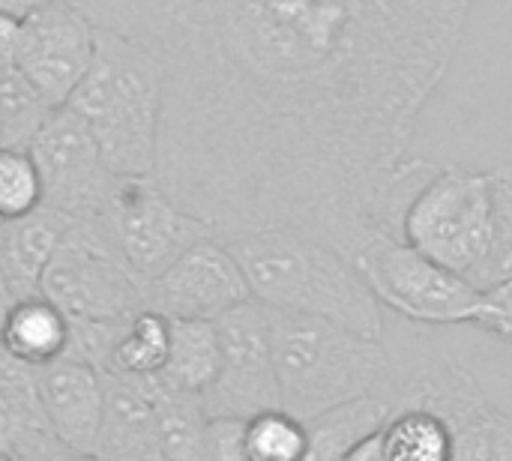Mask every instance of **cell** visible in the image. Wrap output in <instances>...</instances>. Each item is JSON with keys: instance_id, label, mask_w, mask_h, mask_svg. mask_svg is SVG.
I'll use <instances>...</instances> for the list:
<instances>
[{"instance_id": "1", "label": "cell", "mask_w": 512, "mask_h": 461, "mask_svg": "<svg viewBox=\"0 0 512 461\" xmlns=\"http://www.w3.org/2000/svg\"><path fill=\"white\" fill-rule=\"evenodd\" d=\"M165 72L153 177L216 240L390 231L417 123L474 0H69Z\"/></svg>"}, {"instance_id": "2", "label": "cell", "mask_w": 512, "mask_h": 461, "mask_svg": "<svg viewBox=\"0 0 512 461\" xmlns=\"http://www.w3.org/2000/svg\"><path fill=\"white\" fill-rule=\"evenodd\" d=\"M240 264L252 300L342 324L369 339L384 336L381 303L354 261L294 228H267L222 240Z\"/></svg>"}, {"instance_id": "3", "label": "cell", "mask_w": 512, "mask_h": 461, "mask_svg": "<svg viewBox=\"0 0 512 461\" xmlns=\"http://www.w3.org/2000/svg\"><path fill=\"white\" fill-rule=\"evenodd\" d=\"M117 177H153L165 111L162 63L138 42L96 27V54L69 96Z\"/></svg>"}, {"instance_id": "4", "label": "cell", "mask_w": 512, "mask_h": 461, "mask_svg": "<svg viewBox=\"0 0 512 461\" xmlns=\"http://www.w3.org/2000/svg\"><path fill=\"white\" fill-rule=\"evenodd\" d=\"M267 309V306H264ZM282 411L309 423L375 396L390 378V351L342 324L267 309Z\"/></svg>"}, {"instance_id": "5", "label": "cell", "mask_w": 512, "mask_h": 461, "mask_svg": "<svg viewBox=\"0 0 512 461\" xmlns=\"http://www.w3.org/2000/svg\"><path fill=\"white\" fill-rule=\"evenodd\" d=\"M396 231L405 243L468 279L495 234V171L435 162L405 201Z\"/></svg>"}, {"instance_id": "6", "label": "cell", "mask_w": 512, "mask_h": 461, "mask_svg": "<svg viewBox=\"0 0 512 461\" xmlns=\"http://www.w3.org/2000/svg\"><path fill=\"white\" fill-rule=\"evenodd\" d=\"M45 294L69 324L123 327L144 309V282L123 264L105 225L69 222L42 273Z\"/></svg>"}, {"instance_id": "7", "label": "cell", "mask_w": 512, "mask_h": 461, "mask_svg": "<svg viewBox=\"0 0 512 461\" xmlns=\"http://www.w3.org/2000/svg\"><path fill=\"white\" fill-rule=\"evenodd\" d=\"M381 306L411 324L459 327L474 324L483 294L459 273L432 261L393 231H372L351 258Z\"/></svg>"}, {"instance_id": "8", "label": "cell", "mask_w": 512, "mask_h": 461, "mask_svg": "<svg viewBox=\"0 0 512 461\" xmlns=\"http://www.w3.org/2000/svg\"><path fill=\"white\" fill-rule=\"evenodd\" d=\"M27 153L39 174L42 207L66 222L105 225L117 174L108 168L96 138L72 108H57Z\"/></svg>"}, {"instance_id": "9", "label": "cell", "mask_w": 512, "mask_h": 461, "mask_svg": "<svg viewBox=\"0 0 512 461\" xmlns=\"http://www.w3.org/2000/svg\"><path fill=\"white\" fill-rule=\"evenodd\" d=\"M105 228L123 264L141 282L156 279L186 249L213 237L204 222L168 198L156 177H117Z\"/></svg>"}, {"instance_id": "10", "label": "cell", "mask_w": 512, "mask_h": 461, "mask_svg": "<svg viewBox=\"0 0 512 461\" xmlns=\"http://www.w3.org/2000/svg\"><path fill=\"white\" fill-rule=\"evenodd\" d=\"M219 336V372L198 399L207 420H249L282 408L270 318L258 300H249L213 321Z\"/></svg>"}, {"instance_id": "11", "label": "cell", "mask_w": 512, "mask_h": 461, "mask_svg": "<svg viewBox=\"0 0 512 461\" xmlns=\"http://www.w3.org/2000/svg\"><path fill=\"white\" fill-rule=\"evenodd\" d=\"M96 54V24L69 0H42L21 15L15 66L54 105L63 108Z\"/></svg>"}, {"instance_id": "12", "label": "cell", "mask_w": 512, "mask_h": 461, "mask_svg": "<svg viewBox=\"0 0 512 461\" xmlns=\"http://www.w3.org/2000/svg\"><path fill=\"white\" fill-rule=\"evenodd\" d=\"M252 300L249 282L216 237L186 249L165 273L144 282V309L168 321H216Z\"/></svg>"}, {"instance_id": "13", "label": "cell", "mask_w": 512, "mask_h": 461, "mask_svg": "<svg viewBox=\"0 0 512 461\" xmlns=\"http://www.w3.org/2000/svg\"><path fill=\"white\" fill-rule=\"evenodd\" d=\"M390 408H423L441 417L453 435V461H489L495 405L465 366L453 360L417 363L399 381Z\"/></svg>"}, {"instance_id": "14", "label": "cell", "mask_w": 512, "mask_h": 461, "mask_svg": "<svg viewBox=\"0 0 512 461\" xmlns=\"http://www.w3.org/2000/svg\"><path fill=\"white\" fill-rule=\"evenodd\" d=\"M42 408L57 444L75 456L93 459L105 414L102 372L78 357H60L39 369Z\"/></svg>"}, {"instance_id": "15", "label": "cell", "mask_w": 512, "mask_h": 461, "mask_svg": "<svg viewBox=\"0 0 512 461\" xmlns=\"http://www.w3.org/2000/svg\"><path fill=\"white\" fill-rule=\"evenodd\" d=\"M105 414L96 438V461H165L159 441L156 405L150 399V378L105 375Z\"/></svg>"}, {"instance_id": "16", "label": "cell", "mask_w": 512, "mask_h": 461, "mask_svg": "<svg viewBox=\"0 0 512 461\" xmlns=\"http://www.w3.org/2000/svg\"><path fill=\"white\" fill-rule=\"evenodd\" d=\"M66 219L51 213L48 207H36L21 219L3 222L0 231V276L6 279L15 300L39 294L42 273L54 258L63 234Z\"/></svg>"}, {"instance_id": "17", "label": "cell", "mask_w": 512, "mask_h": 461, "mask_svg": "<svg viewBox=\"0 0 512 461\" xmlns=\"http://www.w3.org/2000/svg\"><path fill=\"white\" fill-rule=\"evenodd\" d=\"M0 345L12 357L42 369L60 357H69L72 324L45 294H30L9 306L0 327Z\"/></svg>"}, {"instance_id": "18", "label": "cell", "mask_w": 512, "mask_h": 461, "mask_svg": "<svg viewBox=\"0 0 512 461\" xmlns=\"http://www.w3.org/2000/svg\"><path fill=\"white\" fill-rule=\"evenodd\" d=\"M219 372V336L213 321H171V348L159 384L171 393L201 399Z\"/></svg>"}, {"instance_id": "19", "label": "cell", "mask_w": 512, "mask_h": 461, "mask_svg": "<svg viewBox=\"0 0 512 461\" xmlns=\"http://www.w3.org/2000/svg\"><path fill=\"white\" fill-rule=\"evenodd\" d=\"M390 417L387 399L369 396L309 420V447L300 461H342L354 444L378 432Z\"/></svg>"}, {"instance_id": "20", "label": "cell", "mask_w": 512, "mask_h": 461, "mask_svg": "<svg viewBox=\"0 0 512 461\" xmlns=\"http://www.w3.org/2000/svg\"><path fill=\"white\" fill-rule=\"evenodd\" d=\"M378 438L387 461H453L447 423L423 408H390Z\"/></svg>"}, {"instance_id": "21", "label": "cell", "mask_w": 512, "mask_h": 461, "mask_svg": "<svg viewBox=\"0 0 512 461\" xmlns=\"http://www.w3.org/2000/svg\"><path fill=\"white\" fill-rule=\"evenodd\" d=\"M168 348H171V321L153 309H141L123 327L102 372L120 378H156L168 363Z\"/></svg>"}, {"instance_id": "22", "label": "cell", "mask_w": 512, "mask_h": 461, "mask_svg": "<svg viewBox=\"0 0 512 461\" xmlns=\"http://www.w3.org/2000/svg\"><path fill=\"white\" fill-rule=\"evenodd\" d=\"M147 387H150V399H153V405H156L162 459L204 461L207 414L201 411V402L192 399V396L171 393L168 387L159 384V378H150Z\"/></svg>"}, {"instance_id": "23", "label": "cell", "mask_w": 512, "mask_h": 461, "mask_svg": "<svg viewBox=\"0 0 512 461\" xmlns=\"http://www.w3.org/2000/svg\"><path fill=\"white\" fill-rule=\"evenodd\" d=\"M54 111L15 63H0V150H27Z\"/></svg>"}, {"instance_id": "24", "label": "cell", "mask_w": 512, "mask_h": 461, "mask_svg": "<svg viewBox=\"0 0 512 461\" xmlns=\"http://www.w3.org/2000/svg\"><path fill=\"white\" fill-rule=\"evenodd\" d=\"M0 411L24 441L54 438L42 408L39 369L12 357L3 345H0Z\"/></svg>"}, {"instance_id": "25", "label": "cell", "mask_w": 512, "mask_h": 461, "mask_svg": "<svg viewBox=\"0 0 512 461\" xmlns=\"http://www.w3.org/2000/svg\"><path fill=\"white\" fill-rule=\"evenodd\" d=\"M243 447L252 461H300L309 447V426L282 408L243 420Z\"/></svg>"}, {"instance_id": "26", "label": "cell", "mask_w": 512, "mask_h": 461, "mask_svg": "<svg viewBox=\"0 0 512 461\" xmlns=\"http://www.w3.org/2000/svg\"><path fill=\"white\" fill-rule=\"evenodd\" d=\"M512 276V165L495 168V234L489 243L486 258L468 276L480 294L492 291L495 285L507 282Z\"/></svg>"}, {"instance_id": "27", "label": "cell", "mask_w": 512, "mask_h": 461, "mask_svg": "<svg viewBox=\"0 0 512 461\" xmlns=\"http://www.w3.org/2000/svg\"><path fill=\"white\" fill-rule=\"evenodd\" d=\"M42 207L39 174L27 150H0V219H21Z\"/></svg>"}, {"instance_id": "28", "label": "cell", "mask_w": 512, "mask_h": 461, "mask_svg": "<svg viewBox=\"0 0 512 461\" xmlns=\"http://www.w3.org/2000/svg\"><path fill=\"white\" fill-rule=\"evenodd\" d=\"M474 327H480L483 333H489L504 345H512V276L483 294Z\"/></svg>"}, {"instance_id": "29", "label": "cell", "mask_w": 512, "mask_h": 461, "mask_svg": "<svg viewBox=\"0 0 512 461\" xmlns=\"http://www.w3.org/2000/svg\"><path fill=\"white\" fill-rule=\"evenodd\" d=\"M204 461H252L243 447V420H207Z\"/></svg>"}, {"instance_id": "30", "label": "cell", "mask_w": 512, "mask_h": 461, "mask_svg": "<svg viewBox=\"0 0 512 461\" xmlns=\"http://www.w3.org/2000/svg\"><path fill=\"white\" fill-rule=\"evenodd\" d=\"M489 461H512V414L501 408H495V417H492Z\"/></svg>"}, {"instance_id": "31", "label": "cell", "mask_w": 512, "mask_h": 461, "mask_svg": "<svg viewBox=\"0 0 512 461\" xmlns=\"http://www.w3.org/2000/svg\"><path fill=\"white\" fill-rule=\"evenodd\" d=\"M18 30H21V15L0 12V63H12L15 60Z\"/></svg>"}, {"instance_id": "32", "label": "cell", "mask_w": 512, "mask_h": 461, "mask_svg": "<svg viewBox=\"0 0 512 461\" xmlns=\"http://www.w3.org/2000/svg\"><path fill=\"white\" fill-rule=\"evenodd\" d=\"M342 461H387L384 459V450H381L378 432H372L369 438H363L360 444H354V447L348 450V456Z\"/></svg>"}, {"instance_id": "33", "label": "cell", "mask_w": 512, "mask_h": 461, "mask_svg": "<svg viewBox=\"0 0 512 461\" xmlns=\"http://www.w3.org/2000/svg\"><path fill=\"white\" fill-rule=\"evenodd\" d=\"M15 303V297H12V291H9V285H6V279L0 276V327H3V321H6V312H9V306Z\"/></svg>"}, {"instance_id": "34", "label": "cell", "mask_w": 512, "mask_h": 461, "mask_svg": "<svg viewBox=\"0 0 512 461\" xmlns=\"http://www.w3.org/2000/svg\"><path fill=\"white\" fill-rule=\"evenodd\" d=\"M54 461H96V459H87V456H75V453H63L60 459Z\"/></svg>"}, {"instance_id": "35", "label": "cell", "mask_w": 512, "mask_h": 461, "mask_svg": "<svg viewBox=\"0 0 512 461\" xmlns=\"http://www.w3.org/2000/svg\"><path fill=\"white\" fill-rule=\"evenodd\" d=\"M0 461H18V459H15V456H12L9 450H3V447H0Z\"/></svg>"}, {"instance_id": "36", "label": "cell", "mask_w": 512, "mask_h": 461, "mask_svg": "<svg viewBox=\"0 0 512 461\" xmlns=\"http://www.w3.org/2000/svg\"><path fill=\"white\" fill-rule=\"evenodd\" d=\"M0 231H3V219H0Z\"/></svg>"}, {"instance_id": "37", "label": "cell", "mask_w": 512, "mask_h": 461, "mask_svg": "<svg viewBox=\"0 0 512 461\" xmlns=\"http://www.w3.org/2000/svg\"><path fill=\"white\" fill-rule=\"evenodd\" d=\"M33 3H42V0H33Z\"/></svg>"}]
</instances>
